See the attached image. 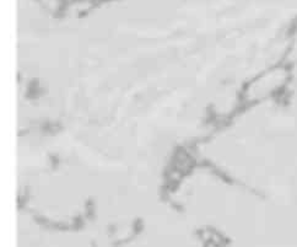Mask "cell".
<instances>
[{
    "instance_id": "1",
    "label": "cell",
    "mask_w": 297,
    "mask_h": 247,
    "mask_svg": "<svg viewBox=\"0 0 297 247\" xmlns=\"http://www.w3.org/2000/svg\"><path fill=\"white\" fill-rule=\"evenodd\" d=\"M285 80L286 74L284 69H269L248 84L244 91V99H247L248 101H260L263 99H267L268 96H271V94L278 91V89L281 87Z\"/></svg>"
}]
</instances>
